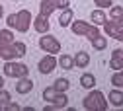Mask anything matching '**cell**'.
I'll list each match as a JSON object with an SVG mask.
<instances>
[{"label": "cell", "mask_w": 123, "mask_h": 111, "mask_svg": "<svg viewBox=\"0 0 123 111\" xmlns=\"http://www.w3.org/2000/svg\"><path fill=\"white\" fill-rule=\"evenodd\" d=\"M57 10V4H55V0H41L39 2V14H43V16H49L53 14Z\"/></svg>", "instance_id": "30bf717a"}, {"label": "cell", "mask_w": 123, "mask_h": 111, "mask_svg": "<svg viewBox=\"0 0 123 111\" xmlns=\"http://www.w3.org/2000/svg\"><path fill=\"white\" fill-rule=\"evenodd\" d=\"M6 23H8V27L12 29H16V14H10V16H6Z\"/></svg>", "instance_id": "4dcf8cb0"}, {"label": "cell", "mask_w": 123, "mask_h": 111, "mask_svg": "<svg viewBox=\"0 0 123 111\" xmlns=\"http://www.w3.org/2000/svg\"><path fill=\"white\" fill-rule=\"evenodd\" d=\"M72 58H74V66H78V68H86L90 64V55L86 51H78Z\"/></svg>", "instance_id": "8fae6325"}, {"label": "cell", "mask_w": 123, "mask_h": 111, "mask_svg": "<svg viewBox=\"0 0 123 111\" xmlns=\"http://www.w3.org/2000/svg\"><path fill=\"white\" fill-rule=\"evenodd\" d=\"M94 4L104 10V8H111L113 6V0H94Z\"/></svg>", "instance_id": "f1b7e54d"}, {"label": "cell", "mask_w": 123, "mask_h": 111, "mask_svg": "<svg viewBox=\"0 0 123 111\" xmlns=\"http://www.w3.org/2000/svg\"><path fill=\"white\" fill-rule=\"evenodd\" d=\"M10 99H12V96H10V92L2 88V90H0V103H6V101H10Z\"/></svg>", "instance_id": "f546056e"}, {"label": "cell", "mask_w": 123, "mask_h": 111, "mask_svg": "<svg viewBox=\"0 0 123 111\" xmlns=\"http://www.w3.org/2000/svg\"><path fill=\"white\" fill-rule=\"evenodd\" d=\"M110 68H111V70H121V68H123V51H121V49H113V51H111Z\"/></svg>", "instance_id": "52a82bcc"}, {"label": "cell", "mask_w": 123, "mask_h": 111, "mask_svg": "<svg viewBox=\"0 0 123 111\" xmlns=\"http://www.w3.org/2000/svg\"><path fill=\"white\" fill-rule=\"evenodd\" d=\"M107 99H110L111 105L121 107V105H123V92H121V88H113V90H110V93H107Z\"/></svg>", "instance_id": "9c48e42d"}, {"label": "cell", "mask_w": 123, "mask_h": 111, "mask_svg": "<svg viewBox=\"0 0 123 111\" xmlns=\"http://www.w3.org/2000/svg\"><path fill=\"white\" fill-rule=\"evenodd\" d=\"M90 20H92L94 25H104V23L107 22V16H105V12H104L102 8H98V10H94V12L90 14Z\"/></svg>", "instance_id": "5bb4252c"}, {"label": "cell", "mask_w": 123, "mask_h": 111, "mask_svg": "<svg viewBox=\"0 0 123 111\" xmlns=\"http://www.w3.org/2000/svg\"><path fill=\"white\" fill-rule=\"evenodd\" d=\"M55 4H57V10H65L70 6V0H55Z\"/></svg>", "instance_id": "1f68e13d"}, {"label": "cell", "mask_w": 123, "mask_h": 111, "mask_svg": "<svg viewBox=\"0 0 123 111\" xmlns=\"http://www.w3.org/2000/svg\"><path fill=\"white\" fill-rule=\"evenodd\" d=\"M82 105H84V109H88V111H105V109H107V99H105V96H104L100 90H94V88H92V90L88 92V96L84 98Z\"/></svg>", "instance_id": "6da1fadb"}, {"label": "cell", "mask_w": 123, "mask_h": 111, "mask_svg": "<svg viewBox=\"0 0 123 111\" xmlns=\"http://www.w3.org/2000/svg\"><path fill=\"white\" fill-rule=\"evenodd\" d=\"M115 39H117V41H121V43H123V27H121V29H119V31H117V35H115Z\"/></svg>", "instance_id": "d6a6232c"}, {"label": "cell", "mask_w": 123, "mask_h": 111, "mask_svg": "<svg viewBox=\"0 0 123 111\" xmlns=\"http://www.w3.org/2000/svg\"><path fill=\"white\" fill-rule=\"evenodd\" d=\"M25 76H29L27 64H24V62H16V74H14V78H25Z\"/></svg>", "instance_id": "7402d4cb"}, {"label": "cell", "mask_w": 123, "mask_h": 111, "mask_svg": "<svg viewBox=\"0 0 123 111\" xmlns=\"http://www.w3.org/2000/svg\"><path fill=\"white\" fill-rule=\"evenodd\" d=\"M121 51H123V47H121Z\"/></svg>", "instance_id": "74e56055"}, {"label": "cell", "mask_w": 123, "mask_h": 111, "mask_svg": "<svg viewBox=\"0 0 123 111\" xmlns=\"http://www.w3.org/2000/svg\"><path fill=\"white\" fill-rule=\"evenodd\" d=\"M39 49L45 51V53H49V55H59L61 53V43L55 35L51 33H43L39 37Z\"/></svg>", "instance_id": "7a4b0ae2"}, {"label": "cell", "mask_w": 123, "mask_h": 111, "mask_svg": "<svg viewBox=\"0 0 123 111\" xmlns=\"http://www.w3.org/2000/svg\"><path fill=\"white\" fill-rule=\"evenodd\" d=\"M72 10L70 8H65V10H61V16H59V25L61 27H67V25H70V22H72Z\"/></svg>", "instance_id": "2e32d148"}, {"label": "cell", "mask_w": 123, "mask_h": 111, "mask_svg": "<svg viewBox=\"0 0 123 111\" xmlns=\"http://www.w3.org/2000/svg\"><path fill=\"white\" fill-rule=\"evenodd\" d=\"M57 62L61 64V68H65V70H70V68L74 66V58H72V55H61V57L57 58Z\"/></svg>", "instance_id": "d6986e66"}, {"label": "cell", "mask_w": 123, "mask_h": 111, "mask_svg": "<svg viewBox=\"0 0 123 111\" xmlns=\"http://www.w3.org/2000/svg\"><path fill=\"white\" fill-rule=\"evenodd\" d=\"M2 16H4V6L0 4V18H2Z\"/></svg>", "instance_id": "d590c367"}, {"label": "cell", "mask_w": 123, "mask_h": 111, "mask_svg": "<svg viewBox=\"0 0 123 111\" xmlns=\"http://www.w3.org/2000/svg\"><path fill=\"white\" fill-rule=\"evenodd\" d=\"M111 84H113L115 88H123V68H121V70H115V72L111 74Z\"/></svg>", "instance_id": "cb8c5ba5"}, {"label": "cell", "mask_w": 123, "mask_h": 111, "mask_svg": "<svg viewBox=\"0 0 123 111\" xmlns=\"http://www.w3.org/2000/svg\"><path fill=\"white\" fill-rule=\"evenodd\" d=\"M96 35H100V25H94V23H92L90 29H88V33H86V37H88V39H94Z\"/></svg>", "instance_id": "83f0119b"}, {"label": "cell", "mask_w": 123, "mask_h": 111, "mask_svg": "<svg viewBox=\"0 0 123 111\" xmlns=\"http://www.w3.org/2000/svg\"><path fill=\"white\" fill-rule=\"evenodd\" d=\"M33 90V80L29 76H25V78H18V82H16V92L18 93H29Z\"/></svg>", "instance_id": "8992f818"}, {"label": "cell", "mask_w": 123, "mask_h": 111, "mask_svg": "<svg viewBox=\"0 0 123 111\" xmlns=\"http://www.w3.org/2000/svg\"><path fill=\"white\" fill-rule=\"evenodd\" d=\"M4 76H10V78H14V74H16V62L14 60H4Z\"/></svg>", "instance_id": "603a6c76"}, {"label": "cell", "mask_w": 123, "mask_h": 111, "mask_svg": "<svg viewBox=\"0 0 123 111\" xmlns=\"http://www.w3.org/2000/svg\"><path fill=\"white\" fill-rule=\"evenodd\" d=\"M14 2H18V0H14Z\"/></svg>", "instance_id": "8d00e7d4"}, {"label": "cell", "mask_w": 123, "mask_h": 111, "mask_svg": "<svg viewBox=\"0 0 123 111\" xmlns=\"http://www.w3.org/2000/svg\"><path fill=\"white\" fill-rule=\"evenodd\" d=\"M33 23V16L29 10H20L16 12V29L20 31V33H25V31H29V27H31Z\"/></svg>", "instance_id": "3957f363"}, {"label": "cell", "mask_w": 123, "mask_h": 111, "mask_svg": "<svg viewBox=\"0 0 123 111\" xmlns=\"http://www.w3.org/2000/svg\"><path fill=\"white\" fill-rule=\"evenodd\" d=\"M14 43V33H12V29H0V47H4V45H10Z\"/></svg>", "instance_id": "ffe728a7"}, {"label": "cell", "mask_w": 123, "mask_h": 111, "mask_svg": "<svg viewBox=\"0 0 123 111\" xmlns=\"http://www.w3.org/2000/svg\"><path fill=\"white\" fill-rule=\"evenodd\" d=\"M4 88V76H0V90Z\"/></svg>", "instance_id": "e575fe53"}, {"label": "cell", "mask_w": 123, "mask_h": 111, "mask_svg": "<svg viewBox=\"0 0 123 111\" xmlns=\"http://www.w3.org/2000/svg\"><path fill=\"white\" fill-rule=\"evenodd\" d=\"M14 49H16L18 58L25 57V53H27V47H25V43H24V41H14Z\"/></svg>", "instance_id": "d4e9b609"}, {"label": "cell", "mask_w": 123, "mask_h": 111, "mask_svg": "<svg viewBox=\"0 0 123 111\" xmlns=\"http://www.w3.org/2000/svg\"><path fill=\"white\" fill-rule=\"evenodd\" d=\"M57 64H59V62H57V57L47 53V55L37 62V70H39L41 74H51V72L57 68Z\"/></svg>", "instance_id": "277c9868"}, {"label": "cell", "mask_w": 123, "mask_h": 111, "mask_svg": "<svg viewBox=\"0 0 123 111\" xmlns=\"http://www.w3.org/2000/svg\"><path fill=\"white\" fill-rule=\"evenodd\" d=\"M55 96H57V90H55L53 86H49V88L43 90V99H45V101H53Z\"/></svg>", "instance_id": "484cf974"}, {"label": "cell", "mask_w": 123, "mask_h": 111, "mask_svg": "<svg viewBox=\"0 0 123 111\" xmlns=\"http://www.w3.org/2000/svg\"><path fill=\"white\" fill-rule=\"evenodd\" d=\"M49 27H51V23H49V18L47 16H43V14H39V16H35L33 18V29L37 31V33H49Z\"/></svg>", "instance_id": "5b68a950"}, {"label": "cell", "mask_w": 123, "mask_h": 111, "mask_svg": "<svg viewBox=\"0 0 123 111\" xmlns=\"http://www.w3.org/2000/svg\"><path fill=\"white\" fill-rule=\"evenodd\" d=\"M115 22H117V25H119V27H123V14H121V16H119V18H117V20H115Z\"/></svg>", "instance_id": "836d02e7"}, {"label": "cell", "mask_w": 123, "mask_h": 111, "mask_svg": "<svg viewBox=\"0 0 123 111\" xmlns=\"http://www.w3.org/2000/svg\"><path fill=\"white\" fill-rule=\"evenodd\" d=\"M53 88L57 92H67L70 88V82H68V78H57V80L53 82Z\"/></svg>", "instance_id": "44dd1931"}, {"label": "cell", "mask_w": 123, "mask_h": 111, "mask_svg": "<svg viewBox=\"0 0 123 111\" xmlns=\"http://www.w3.org/2000/svg\"><path fill=\"white\" fill-rule=\"evenodd\" d=\"M0 58H4V60H14V58H18L16 49H14V43L0 47Z\"/></svg>", "instance_id": "7c38bea8"}, {"label": "cell", "mask_w": 123, "mask_h": 111, "mask_svg": "<svg viewBox=\"0 0 123 111\" xmlns=\"http://www.w3.org/2000/svg\"><path fill=\"white\" fill-rule=\"evenodd\" d=\"M90 22H84V20H76V22H70V29L74 35H86L88 29H90Z\"/></svg>", "instance_id": "ba28073f"}, {"label": "cell", "mask_w": 123, "mask_h": 111, "mask_svg": "<svg viewBox=\"0 0 123 111\" xmlns=\"http://www.w3.org/2000/svg\"><path fill=\"white\" fill-rule=\"evenodd\" d=\"M90 43H92V47H94L96 51H104L105 47H107V37L100 33V35H96L94 39H90Z\"/></svg>", "instance_id": "e0dca14e"}, {"label": "cell", "mask_w": 123, "mask_h": 111, "mask_svg": "<svg viewBox=\"0 0 123 111\" xmlns=\"http://www.w3.org/2000/svg\"><path fill=\"white\" fill-rule=\"evenodd\" d=\"M80 86L84 88V90H92L96 86V76L92 74V72H84L82 76H80Z\"/></svg>", "instance_id": "9a60e30c"}, {"label": "cell", "mask_w": 123, "mask_h": 111, "mask_svg": "<svg viewBox=\"0 0 123 111\" xmlns=\"http://www.w3.org/2000/svg\"><path fill=\"white\" fill-rule=\"evenodd\" d=\"M123 14V6H111L110 8V20H117Z\"/></svg>", "instance_id": "4316f807"}, {"label": "cell", "mask_w": 123, "mask_h": 111, "mask_svg": "<svg viewBox=\"0 0 123 111\" xmlns=\"http://www.w3.org/2000/svg\"><path fill=\"white\" fill-rule=\"evenodd\" d=\"M119 29H121V27L117 25L115 20H110V22H105V23H104V33H105V37L115 39V35H117V31H119Z\"/></svg>", "instance_id": "4fadbf2b"}, {"label": "cell", "mask_w": 123, "mask_h": 111, "mask_svg": "<svg viewBox=\"0 0 123 111\" xmlns=\"http://www.w3.org/2000/svg\"><path fill=\"white\" fill-rule=\"evenodd\" d=\"M51 103H55V105H57V109H65V107L68 105L67 92H57V96H55V99H53Z\"/></svg>", "instance_id": "ac0fdd59"}]
</instances>
